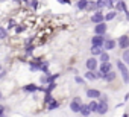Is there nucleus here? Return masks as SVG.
<instances>
[{
  "label": "nucleus",
  "mask_w": 129,
  "mask_h": 117,
  "mask_svg": "<svg viewBox=\"0 0 129 117\" xmlns=\"http://www.w3.org/2000/svg\"><path fill=\"white\" fill-rule=\"evenodd\" d=\"M117 69H118V70H120V73H121L123 82H124V84H127V82H129V70H127V67L123 64V61H117Z\"/></svg>",
  "instance_id": "1"
},
{
  "label": "nucleus",
  "mask_w": 129,
  "mask_h": 117,
  "mask_svg": "<svg viewBox=\"0 0 129 117\" xmlns=\"http://www.w3.org/2000/svg\"><path fill=\"white\" fill-rule=\"evenodd\" d=\"M94 32H96L97 35H105V34H106V23H105V21H100V23H97V24H96V29H94Z\"/></svg>",
  "instance_id": "2"
},
{
  "label": "nucleus",
  "mask_w": 129,
  "mask_h": 117,
  "mask_svg": "<svg viewBox=\"0 0 129 117\" xmlns=\"http://www.w3.org/2000/svg\"><path fill=\"white\" fill-rule=\"evenodd\" d=\"M118 47H120L121 50L129 47V37H127V35H121V37L118 38Z\"/></svg>",
  "instance_id": "3"
},
{
  "label": "nucleus",
  "mask_w": 129,
  "mask_h": 117,
  "mask_svg": "<svg viewBox=\"0 0 129 117\" xmlns=\"http://www.w3.org/2000/svg\"><path fill=\"white\" fill-rule=\"evenodd\" d=\"M105 15L100 12V9L99 11H96L94 14H93V17H91V21L94 23V24H97V23H100V21H105V18H103Z\"/></svg>",
  "instance_id": "4"
},
{
  "label": "nucleus",
  "mask_w": 129,
  "mask_h": 117,
  "mask_svg": "<svg viewBox=\"0 0 129 117\" xmlns=\"http://www.w3.org/2000/svg\"><path fill=\"white\" fill-rule=\"evenodd\" d=\"M109 70H112V64H111L109 61L102 63V64H100V67H99V72H100V73H103V75H106Z\"/></svg>",
  "instance_id": "5"
},
{
  "label": "nucleus",
  "mask_w": 129,
  "mask_h": 117,
  "mask_svg": "<svg viewBox=\"0 0 129 117\" xmlns=\"http://www.w3.org/2000/svg\"><path fill=\"white\" fill-rule=\"evenodd\" d=\"M106 111H108V105H106V100L105 99H102L100 102H99V105H97V114H106Z\"/></svg>",
  "instance_id": "6"
},
{
  "label": "nucleus",
  "mask_w": 129,
  "mask_h": 117,
  "mask_svg": "<svg viewBox=\"0 0 129 117\" xmlns=\"http://www.w3.org/2000/svg\"><path fill=\"white\" fill-rule=\"evenodd\" d=\"M85 67H87V70H96L97 69V60L96 58H88L87 63H85Z\"/></svg>",
  "instance_id": "7"
},
{
  "label": "nucleus",
  "mask_w": 129,
  "mask_h": 117,
  "mask_svg": "<svg viewBox=\"0 0 129 117\" xmlns=\"http://www.w3.org/2000/svg\"><path fill=\"white\" fill-rule=\"evenodd\" d=\"M103 41H105L103 35H97V34H96V37L91 38V44H93V46H99V47H102V46H103Z\"/></svg>",
  "instance_id": "8"
},
{
  "label": "nucleus",
  "mask_w": 129,
  "mask_h": 117,
  "mask_svg": "<svg viewBox=\"0 0 129 117\" xmlns=\"http://www.w3.org/2000/svg\"><path fill=\"white\" fill-rule=\"evenodd\" d=\"M102 47H103L105 50H112V49L115 47V41H114V40H105Z\"/></svg>",
  "instance_id": "9"
},
{
  "label": "nucleus",
  "mask_w": 129,
  "mask_h": 117,
  "mask_svg": "<svg viewBox=\"0 0 129 117\" xmlns=\"http://www.w3.org/2000/svg\"><path fill=\"white\" fill-rule=\"evenodd\" d=\"M38 90H40V87L35 85V84H29V85H24L23 87V91H26V93H35Z\"/></svg>",
  "instance_id": "10"
},
{
  "label": "nucleus",
  "mask_w": 129,
  "mask_h": 117,
  "mask_svg": "<svg viewBox=\"0 0 129 117\" xmlns=\"http://www.w3.org/2000/svg\"><path fill=\"white\" fill-rule=\"evenodd\" d=\"M70 109L75 111V112H79V109H81V100H79V99L72 100V103H70Z\"/></svg>",
  "instance_id": "11"
},
{
  "label": "nucleus",
  "mask_w": 129,
  "mask_h": 117,
  "mask_svg": "<svg viewBox=\"0 0 129 117\" xmlns=\"http://www.w3.org/2000/svg\"><path fill=\"white\" fill-rule=\"evenodd\" d=\"M87 96L91 97V99H99L102 96V93L99 90H87Z\"/></svg>",
  "instance_id": "12"
},
{
  "label": "nucleus",
  "mask_w": 129,
  "mask_h": 117,
  "mask_svg": "<svg viewBox=\"0 0 129 117\" xmlns=\"http://www.w3.org/2000/svg\"><path fill=\"white\" fill-rule=\"evenodd\" d=\"M46 105H47V109H56V108L59 106V102H58V100H55V99L52 97Z\"/></svg>",
  "instance_id": "13"
},
{
  "label": "nucleus",
  "mask_w": 129,
  "mask_h": 117,
  "mask_svg": "<svg viewBox=\"0 0 129 117\" xmlns=\"http://www.w3.org/2000/svg\"><path fill=\"white\" fill-rule=\"evenodd\" d=\"M117 5H115V9L117 11H120V12H126L127 11V8H126V3L124 2H121V0H118V2H115Z\"/></svg>",
  "instance_id": "14"
},
{
  "label": "nucleus",
  "mask_w": 129,
  "mask_h": 117,
  "mask_svg": "<svg viewBox=\"0 0 129 117\" xmlns=\"http://www.w3.org/2000/svg\"><path fill=\"white\" fill-rule=\"evenodd\" d=\"M79 112H81L82 115H88V114H91L90 106H88V105H84V103H81V109H79Z\"/></svg>",
  "instance_id": "15"
},
{
  "label": "nucleus",
  "mask_w": 129,
  "mask_h": 117,
  "mask_svg": "<svg viewBox=\"0 0 129 117\" xmlns=\"http://www.w3.org/2000/svg\"><path fill=\"white\" fill-rule=\"evenodd\" d=\"M87 3H88V0H78L76 6H78V9H81V11H85V8H87Z\"/></svg>",
  "instance_id": "16"
},
{
  "label": "nucleus",
  "mask_w": 129,
  "mask_h": 117,
  "mask_svg": "<svg viewBox=\"0 0 129 117\" xmlns=\"http://www.w3.org/2000/svg\"><path fill=\"white\" fill-rule=\"evenodd\" d=\"M85 78H87V79H90V81H94V79H97V76H96L94 70H87V73H85Z\"/></svg>",
  "instance_id": "17"
},
{
  "label": "nucleus",
  "mask_w": 129,
  "mask_h": 117,
  "mask_svg": "<svg viewBox=\"0 0 129 117\" xmlns=\"http://www.w3.org/2000/svg\"><path fill=\"white\" fill-rule=\"evenodd\" d=\"M103 78H105V79H106L108 82H111V81H114V79H115V73H114L112 70H109V72H108L106 75H103Z\"/></svg>",
  "instance_id": "18"
},
{
  "label": "nucleus",
  "mask_w": 129,
  "mask_h": 117,
  "mask_svg": "<svg viewBox=\"0 0 129 117\" xmlns=\"http://www.w3.org/2000/svg\"><path fill=\"white\" fill-rule=\"evenodd\" d=\"M123 63L124 64H129V47L127 49H123Z\"/></svg>",
  "instance_id": "19"
},
{
  "label": "nucleus",
  "mask_w": 129,
  "mask_h": 117,
  "mask_svg": "<svg viewBox=\"0 0 129 117\" xmlns=\"http://www.w3.org/2000/svg\"><path fill=\"white\" fill-rule=\"evenodd\" d=\"M85 11H97V5H96L94 2H90V0H88V3H87V8H85Z\"/></svg>",
  "instance_id": "20"
},
{
  "label": "nucleus",
  "mask_w": 129,
  "mask_h": 117,
  "mask_svg": "<svg viewBox=\"0 0 129 117\" xmlns=\"http://www.w3.org/2000/svg\"><path fill=\"white\" fill-rule=\"evenodd\" d=\"M41 67V63H37V61H32L30 63V72H38Z\"/></svg>",
  "instance_id": "21"
},
{
  "label": "nucleus",
  "mask_w": 129,
  "mask_h": 117,
  "mask_svg": "<svg viewBox=\"0 0 129 117\" xmlns=\"http://www.w3.org/2000/svg\"><path fill=\"white\" fill-rule=\"evenodd\" d=\"M24 31H26V26L24 24H15V27H14V32L15 34H21Z\"/></svg>",
  "instance_id": "22"
},
{
  "label": "nucleus",
  "mask_w": 129,
  "mask_h": 117,
  "mask_svg": "<svg viewBox=\"0 0 129 117\" xmlns=\"http://www.w3.org/2000/svg\"><path fill=\"white\" fill-rule=\"evenodd\" d=\"M103 50H102V47H99V46H93L91 47V53L94 55V56H97V55H100Z\"/></svg>",
  "instance_id": "23"
},
{
  "label": "nucleus",
  "mask_w": 129,
  "mask_h": 117,
  "mask_svg": "<svg viewBox=\"0 0 129 117\" xmlns=\"http://www.w3.org/2000/svg\"><path fill=\"white\" fill-rule=\"evenodd\" d=\"M97 105H99V102H96V100L90 102V103H88V106H90V111H91V112H97Z\"/></svg>",
  "instance_id": "24"
},
{
  "label": "nucleus",
  "mask_w": 129,
  "mask_h": 117,
  "mask_svg": "<svg viewBox=\"0 0 129 117\" xmlns=\"http://www.w3.org/2000/svg\"><path fill=\"white\" fill-rule=\"evenodd\" d=\"M99 60H100L102 63H105V61H109V55H108L106 52H102V53L99 55Z\"/></svg>",
  "instance_id": "25"
},
{
  "label": "nucleus",
  "mask_w": 129,
  "mask_h": 117,
  "mask_svg": "<svg viewBox=\"0 0 129 117\" xmlns=\"http://www.w3.org/2000/svg\"><path fill=\"white\" fill-rule=\"evenodd\" d=\"M114 17H115V12H114V11H109V12H108V14H106L103 18H105V21H111Z\"/></svg>",
  "instance_id": "26"
},
{
  "label": "nucleus",
  "mask_w": 129,
  "mask_h": 117,
  "mask_svg": "<svg viewBox=\"0 0 129 117\" xmlns=\"http://www.w3.org/2000/svg\"><path fill=\"white\" fill-rule=\"evenodd\" d=\"M6 37H8V29L0 27V40H5Z\"/></svg>",
  "instance_id": "27"
},
{
  "label": "nucleus",
  "mask_w": 129,
  "mask_h": 117,
  "mask_svg": "<svg viewBox=\"0 0 129 117\" xmlns=\"http://www.w3.org/2000/svg\"><path fill=\"white\" fill-rule=\"evenodd\" d=\"M15 24H17V18H11L9 23H8V29H14Z\"/></svg>",
  "instance_id": "28"
},
{
  "label": "nucleus",
  "mask_w": 129,
  "mask_h": 117,
  "mask_svg": "<svg viewBox=\"0 0 129 117\" xmlns=\"http://www.w3.org/2000/svg\"><path fill=\"white\" fill-rule=\"evenodd\" d=\"M49 66H47V63H41V67H40V70L41 72H44V73H49Z\"/></svg>",
  "instance_id": "29"
},
{
  "label": "nucleus",
  "mask_w": 129,
  "mask_h": 117,
  "mask_svg": "<svg viewBox=\"0 0 129 117\" xmlns=\"http://www.w3.org/2000/svg\"><path fill=\"white\" fill-rule=\"evenodd\" d=\"M115 2H118V0H106V6L109 8V9H112L114 8V3Z\"/></svg>",
  "instance_id": "30"
},
{
  "label": "nucleus",
  "mask_w": 129,
  "mask_h": 117,
  "mask_svg": "<svg viewBox=\"0 0 129 117\" xmlns=\"http://www.w3.org/2000/svg\"><path fill=\"white\" fill-rule=\"evenodd\" d=\"M30 8H32L34 11L38 8V0H30Z\"/></svg>",
  "instance_id": "31"
},
{
  "label": "nucleus",
  "mask_w": 129,
  "mask_h": 117,
  "mask_svg": "<svg viewBox=\"0 0 129 117\" xmlns=\"http://www.w3.org/2000/svg\"><path fill=\"white\" fill-rule=\"evenodd\" d=\"M40 82H41V84H49V76H41Z\"/></svg>",
  "instance_id": "32"
},
{
  "label": "nucleus",
  "mask_w": 129,
  "mask_h": 117,
  "mask_svg": "<svg viewBox=\"0 0 129 117\" xmlns=\"http://www.w3.org/2000/svg\"><path fill=\"white\" fill-rule=\"evenodd\" d=\"M58 79V75H53V76H49V82H55Z\"/></svg>",
  "instance_id": "33"
},
{
  "label": "nucleus",
  "mask_w": 129,
  "mask_h": 117,
  "mask_svg": "<svg viewBox=\"0 0 129 117\" xmlns=\"http://www.w3.org/2000/svg\"><path fill=\"white\" fill-rule=\"evenodd\" d=\"M75 82H78V84H84V79H82L81 76H76V78H75Z\"/></svg>",
  "instance_id": "34"
},
{
  "label": "nucleus",
  "mask_w": 129,
  "mask_h": 117,
  "mask_svg": "<svg viewBox=\"0 0 129 117\" xmlns=\"http://www.w3.org/2000/svg\"><path fill=\"white\" fill-rule=\"evenodd\" d=\"M58 2H59V3H66V5H69L70 0H58Z\"/></svg>",
  "instance_id": "35"
},
{
  "label": "nucleus",
  "mask_w": 129,
  "mask_h": 117,
  "mask_svg": "<svg viewBox=\"0 0 129 117\" xmlns=\"http://www.w3.org/2000/svg\"><path fill=\"white\" fill-rule=\"evenodd\" d=\"M3 114H5V108L0 105V115H3Z\"/></svg>",
  "instance_id": "36"
},
{
  "label": "nucleus",
  "mask_w": 129,
  "mask_h": 117,
  "mask_svg": "<svg viewBox=\"0 0 129 117\" xmlns=\"http://www.w3.org/2000/svg\"><path fill=\"white\" fill-rule=\"evenodd\" d=\"M5 75H6V72H2V73H0V79H2V78H5Z\"/></svg>",
  "instance_id": "37"
},
{
  "label": "nucleus",
  "mask_w": 129,
  "mask_h": 117,
  "mask_svg": "<svg viewBox=\"0 0 129 117\" xmlns=\"http://www.w3.org/2000/svg\"><path fill=\"white\" fill-rule=\"evenodd\" d=\"M21 2H23V3H27V2H29V0H21Z\"/></svg>",
  "instance_id": "38"
},
{
  "label": "nucleus",
  "mask_w": 129,
  "mask_h": 117,
  "mask_svg": "<svg viewBox=\"0 0 129 117\" xmlns=\"http://www.w3.org/2000/svg\"><path fill=\"white\" fill-rule=\"evenodd\" d=\"M0 99H2V91H0Z\"/></svg>",
  "instance_id": "39"
},
{
  "label": "nucleus",
  "mask_w": 129,
  "mask_h": 117,
  "mask_svg": "<svg viewBox=\"0 0 129 117\" xmlns=\"http://www.w3.org/2000/svg\"><path fill=\"white\" fill-rule=\"evenodd\" d=\"M0 70H2V66H0Z\"/></svg>",
  "instance_id": "40"
}]
</instances>
